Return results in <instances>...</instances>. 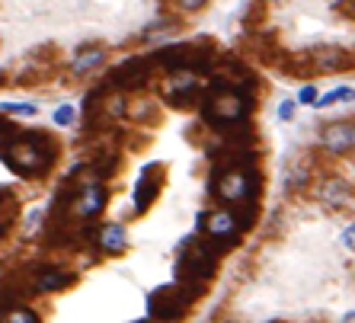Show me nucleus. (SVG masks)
Instances as JSON below:
<instances>
[{
  "instance_id": "nucleus-22",
  "label": "nucleus",
  "mask_w": 355,
  "mask_h": 323,
  "mask_svg": "<svg viewBox=\"0 0 355 323\" xmlns=\"http://www.w3.org/2000/svg\"><path fill=\"white\" fill-rule=\"evenodd\" d=\"M176 3H179V7H183V10H189V13H196V10H202V7H205L208 0H176Z\"/></svg>"
},
{
  "instance_id": "nucleus-15",
  "label": "nucleus",
  "mask_w": 355,
  "mask_h": 323,
  "mask_svg": "<svg viewBox=\"0 0 355 323\" xmlns=\"http://www.w3.org/2000/svg\"><path fill=\"white\" fill-rule=\"evenodd\" d=\"M349 96H352V87H336V90L333 93H327V96H323V100H317L314 102V106H317V109H327V106H333V102H339V100H349Z\"/></svg>"
},
{
  "instance_id": "nucleus-23",
  "label": "nucleus",
  "mask_w": 355,
  "mask_h": 323,
  "mask_svg": "<svg viewBox=\"0 0 355 323\" xmlns=\"http://www.w3.org/2000/svg\"><path fill=\"white\" fill-rule=\"evenodd\" d=\"M343 243H346V249H352V243H355V227L352 224H346V231H343Z\"/></svg>"
},
{
  "instance_id": "nucleus-10",
  "label": "nucleus",
  "mask_w": 355,
  "mask_h": 323,
  "mask_svg": "<svg viewBox=\"0 0 355 323\" xmlns=\"http://www.w3.org/2000/svg\"><path fill=\"white\" fill-rule=\"evenodd\" d=\"M29 278V288L32 291H42V295H48V291H61V288H67L71 282H74V272H67V269L61 266H38L32 269V276Z\"/></svg>"
},
{
  "instance_id": "nucleus-6",
  "label": "nucleus",
  "mask_w": 355,
  "mask_h": 323,
  "mask_svg": "<svg viewBox=\"0 0 355 323\" xmlns=\"http://www.w3.org/2000/svg\"><path fill=\"white\" fill-rule=\"evenodd\" d=\"M106 186L103 183H80L77 186V195L67 212L74 214L77 221H93L96 214L106 208Z\"/></svg>"
},
{
  "instance_id": "nucleus-8",
  "label": "nucleus",
  "mask_w": 355,
  "mask_h": 323,
  "mask_svg": "<svg viewBox=\"0 0 355 323\" xmlns=\"http://www.w3.org/2000/svg\"><path fill=\"white\" fill-rule=\"evenodd\" d=\"M320 144L330 151V154H349L355 144V129H352V122H330V125H323L320 129Z\"/></svg>"
},
{
  "instance_id": "nucleus-2",
  "label": "nucleus",
  "mask_w": 355,
  "mask_h": 323,
  "mask_svg": "<svg viewBox=\"0 0 355 323\" xmlns=\"http://www.w3.org/2000/svg\"><path fill=\"white\" fill-rule=\"evenodd\" d=\"M202 295H205V285H196V282H170V285L157 288V291L148 298V314L154 317V320L176 323L189 314L192 301Z\"/></svg>"
},
{
  "instance_id": "nucleus-12",
  "label": "nucleus",
  "mask_w": 355,
  "mask_h": 323,
  "mask_svg": "<svg viewBox=\"0 0 355 323\" xmlns=\"http://www.w3.org/2000/svg\"><path fill=\"white\" fill-rule=\"evenodd\" d=\"M93 237H96V247L103 249V253H125V247H128L125 224H119V221L100 224V231H96Z\"/></svg>"
},
{
  "instance_id": "nucleus-21",
  "label": "nucleus",
  "mask_w": 355,
  "mask_h": 323,
  "mask_svg": "<svg viewBox=\"0 0 355 323\" xmlns=\"http://www.w3.org/2000/svg\"><path fill=\"white\" fill-rule=\"evenodd\" d=\"M298 100H301V102H308V106H314V102H317V87H304Z\"/></svg>"
},
{
  "instance_id": "nucleus-3",
  "label": "nucleus",
  "mask_w": 355,
  "mask_h": 323,
  "mask_svg": "<svg viewBox=\"0 0 355 323\" xmlns=\"http://www.w3.org/2000/svg\"><path fill=\"white\" fill-rule=\"evenodd\" d=\"M211 189H215L218 202L225 205H250L256 202L260 195V173L256 166L253 170H243V166H231V170H215V179H211Z\"/></svg>"
},
{
  "instance_id": "nucleus-11",
  "label": "nucleus",
  "mask_w": 355,
  "mask_h": 323,
  "mask_svg": "<svg viewBox=\"0 0 355 323\" xmlns=\"http://www.w3.org/2000/svg\"><path fill=\"white\" fill-rule=\"evenodd\" d=\"M317 199L327 208H349L352 205V189H349V183L343 176H327L317 189Z\"/></svg>"
},
{
  "instance_id": "nucleus-24",
  "label": "nucleus",
  "mask_w": 355,
  "mask_h": 323,
  "mask_svg": "<svg viewBox=\"0 0 355 323\" xmlns=\"http://www.w3.org/2000/svg\"><path fill=\"white\" fill-rule=\"evenodd\" d=\"M10 214H0V237H3V234H10Z\"/></svg>"
},
{
  "instance_id": "nucleus-7",
  "label": "nucleus",
  "mask_w": 355,
  "mask_h": 323,
  "mask_svg": "<svg viewBox=\"0 0 355 323\" xmlns=\"http://www.w3.org/2000/svg\"><path fill=\"white\" fill-rule=\"evenodd\" d=\"M150 71H154V67L148 65V58H128V61H122L119 67H113L109 87H119V90H138V87L148 83Z\"/></svg>"
},
{
  "instance_id": "nucleus-13",
  "label": "nucleus",
  "mask_w": 355,
  "mask_h": 323,
  "mask_svg": "<svg viewBox=\"0 0 355 323\" xmlns=\"http://www.w3.org/2000/svg\"><path fill=\"white\" fill-rule=\"evenodd\" d=\"M106 61V48H100V45H84L80 48V55L74 58V65H71V74H77V77H84V74H90L93 67H100Z\"/></svg>"
},
{
  "instance_id": "nucleus-17",
  "label": "nucleus",
  "mask_w": 355,
  "mask_h": 323,
  "mask_svg": "<svg viewBox=\"0 0 355 323\" xmlns=\"http://www.w3.org/2000/svg\"><path fill=\"white\" fill-rule=\"evenodd\" d=\"M308 179H310V170H308V166H295V170L288 173V189H295V192H298V189L308 183Z\"/></svg>"
},
{
  "instance_id": "nucleus-18",
  "label": "nucleus",
  "mask_w": 355,
  "mask_h": 323,
  "mask_svg": "<svg viewBox=\"0 0 355 323\" xmlns=\"http://www.w3.org/2000/svg\"><path fill=\"white\" fill-rule=\"evenodd\" d=\"M3 112H10V115H36L38 109L32 106V102H7Z\"/></svg>"
},
{
  "instance_id": "nucleus-25",
  "label": "nucleus",
  "mask_w": 355,
  "mask_h": 323,
  "mask_svg": "<svg viewBox=\"0 0 355 323\" xmlns=\"http://www.w3.org/2000/svg\"><path fill=\"white\" fill-rule=\"evenodd\" d=\"M3 138H7V129H3V125H0V144H3Z\"/></svg>"
},
{
  "instance_id": "nucleus-16",
  "label": "nucleus",
  "mask_w": 355,
  "mask_h": 323,
  "mask_svg": "<svg viewBox=\"0 0 355 323\" xmlns=\"http://www.w3.org/2000/svg\"><path fill=\"white\" fill-rule=\"evenodd\" d=\"M170 32H176V23H163V19H160V23H154L150 29H144V38H148V42H154L157 36L167 38Z\"/></svg>"
},
{
  "instance_id": "nucleus-20",
  "label": "nucleus",
  "mask_w": 355,
  "mask_h": 323,
  "mask_svg": "<svg viewBox=\"0 0 355 323\" xmlns=\"http://www.w3.org/2000/svg\"><path fill=\"white\" fill-rule=\"evenodd\" d=\"M279 119H282V122H291V119H295V102H291V100H285V102L279 106Z\"/></svg>"
},
{
  "instance_id": "nucleus-4",
  "label": "nucleus",
  "mask_w": 355,
  "mask_h": 323,
  "mask_svg": "<svg viewBox=\"0 0 355 323\" xmlns=\"http://www.w3.org/2000/svg\"><path fill=\"white\" fill-rule=\"evenodd\" d=\"M218 247L211 241H192L189 249H183V256L176 263V282H196L205 285L208 278H215L218 269Z\"/></svg>"
},
{
  "instance_id": "nucleus-1",
  "label": "nucleus",
  "mask_w": 355,
  "mask_h": 323,
  "mask_svg": "<svg viewBox=\"0 0 355 323\" xmlns=\"http://www.w3.org/2000/svg\"><path fill=\"white\" fill-rule=\"evenodd\" d=\"M58 160V144L51 135L45 131H26V135H19L10 151L3 154V164L13 166L19 176H26V179H36V176H45Z\"/></svg>"
},
{
  "instance_id": "nucleus-14",
  "label": "nucleus",
  "mask_w": 355,
  "mask_h": 323,
  "mask_svg": "<svg viewBox=\"0 0 355 323\" xmlns=\"http://www.w3.org/2000/svg\"><path fill=\"white\" fill-rule=\"evenodd\" d=\"M310 61H314V71L333 74V71L343 65V52H339V48H317V52L310 55Z\"/></svg>"
},
{
  "instance_id": "nucleus-19",
  "label": "nucleus",
  "mask_w": 355,
  "mask_h": 323,
  "mask_svg": "<svg viewBox=\"0 0 355 323\" xmlns=\"http://www.w3.org/2000/svg\"><path fill=\"white\" fill-rule=\"evenodd\" d=\"M74 122V106H58L55 109V125H71Z\"/></svg>"
},
{
  "instance_id": "nucleus-5",
  "label": "nucleus",
  "mask_w": 355,
  "mask_h": 323,
  "mask_svg": "<svg viewBox=\"0 0 355 323\" xmlns=\"http://www.w3.org/2000/svg\"><path fill=\"white\" fill-rule=\"evenodd\" d=\"M202 227H205V234L218 247V253H227V249L237 243V234H240L231 208H218V212L205 214V218H202Z\"/></svg>"
},
{
  "instance_id": "nucleus-9",
  "label": "nucleus",
  "mask_w": 355,
  "mask_h": 323,
  "mask_svg": "<svg viewBox=\"0 0 355 323\" xmlns=\"http://www.w3.org/2000/svg\"><path fill=\"white\" fill-rule=\"evenodd\" d=\"M160 183H163V166L150 164L144 166V173L138 176V186H135V212H148L154 199L160 192Z\"/></svg>"
}]
</instances>
